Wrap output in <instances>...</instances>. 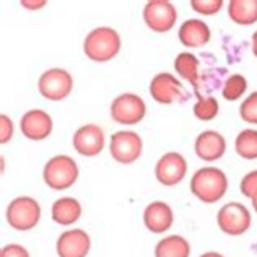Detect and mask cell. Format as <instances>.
I'll list each match as a JSON object with an SVG mask.
<instances>
[{
    "label": "cell",
    "mask_w": 257,
    "mask_h": 257,
    "mask_svg": "<svg viewBox=\"0 0 257 257\" xmlns=\"http://www.w3.org/2000/svg\"><path fill=\"white\" fill-rule=\"evenodd\" d=\"M150 94L160 104H171L176 99L184 98L181 82L168 72L157 73V75L152 78Z\"/></svg>",
    "instance_id": "obj_13"
},
{
    "label": "cell",
    "mask_w": 257,
    "mask_h": 257,
    "mask_svg": "<svg viewBox=\"0 0 257 257\" xmlns=\"http://www.w3.org/2000/svg\"><path fill=\"white\" fill-rule=\"evenodd\" d=\"M252 54L257 57V31L252 35Z\"/></svg>",
    "instance_id": "obj_32"
},
{
    "label": "cell",
    "mask_w": 257,
    "mask_h": 257,
    "mask_svg": "<svg viewBox=\"0 0 257 257\" xmlns=\"http://www.w3.org/2000/svg\"><path fill=\"white\" fill-rule=\"evenodd\" d=\"M38 88L43 98L49 101H62L73 90V78L64 69H49L39 77Z\"/></svg>",
    "instance_id": "obj_9"
},
{
    "label": "cell",
    "mask_w": 257,
    "mask_h": 257,
    "mask_svg": "<svg viewBox=\"0 0 257 257\" xmlns=\"http://www.w3.org/2000/svg\"><path fill=\"white\" fill-rule=\"evenodd\" d=\"M239 191L247 199H252L254 195L257 194V170L247 173L244 178L241 179Z\"/></svg>",
    "instance_id": "obj_27"
},
{
    "label": "cell",
    "mask_w": 257,
    "mask_h": 257,
    "mask_svg": "<svg viewBox=\"0 0 257 257\" xmlns=\"http://www.w3.org/2000/svg\"><path fill=\"white\" fill-rule=\"evenodd\" d=\"M43 179L52 191H67L78 179V165L69 155L52 157L44 166Z\"/></svg>",
    "instance_id": "obj_3"
},
{
    "label": "cell",
    "mask_w": 257,
    "mask_h": 257,
    "mask_svg": "<svg viewBox=\"0 0 257 257\" xmlns=\"http://www.w3.org/2000/svg\"><path fill=\"white\" fill-rule=\"evenodd\" d=\"M22 5L23 7H28L30 10H38L39 7H44L46 2H26V0H25V2H22Z\"/></svg>",
    "instance_id": "obj_30"
},
{
    "label": "cell",
    "mask_w": 257,
    "mask_h": 257,
    "mask_svg": "<svg viewBox=\"0 0 257 257\" xmlns=\"http://www.w3.org/2000/svg\"><path fill=\"white\" fill-rule=\"evenodd\" d=\"M174 223L173 208L163 200H155L148 204L144 210V225L150 233L163 234L171 229Z\"/></svg>",
    "instance_id": "obj_14"
},
{
    "label": "cell",
    "mask_w": 257,
    "mask_h": 257,
    "mask_svg": "<svg viewBox=\"0 0 257 257\" xmlns=\"http://www.w3.org/2000/svg\"><path fill=\"white\" fill-rule=\"evenodd\" d=\"M144 142L134 131H119L112 134L109 142V153L114 161L119 165H132L142 155Z\"/></svg>",
    "instance_id": "obj_7"
},
{
    "label": "cell",
    "mask_w": 257,
    "mask_h": 257,
    "mask_svg": "<svg viewBox=\"0 0 257 257\" xmlns=\"http://www.w3.org/2000/svg\"><path fill=\"white\" fill-rule=\"evenodd\" d=\"M236 153L244 160L257 158V131L255 128H244L238 134L234 140Z\"/></svg>",
    "instance_id": "obj_22"
},
{
    "label": "cell",
    "mask_w": 257,
    "mask_h": 257,
    "mask_svg": "<svg viewBox=\"0 0 257 257\" xmlns=\"http://www.w3.org/2000/svg\"><path fill=\"white\" fill-rule=\"evenodd\" d=\"M195 96H197V101L194 104V114L195 117L200 119V120H212L216 117L220 109V104L216 98L213 96H202L199 91H195Z\"/></svg>",
    "instance_id": "obj_23"
},
{
    "label": "cell",
    "mask_w": 257,
    "mask_h": 257,
    "mask_svg": "<svg viewBox=\"0 0 257 257\" xmlns=\"http://www.w3.org/2000/svg\"><path fill=\"white\" fill-rule=\"evenodd\" d=\"M195 153L200 160L212 163V161L220 160L226 152V140L216 131H205L197 135L195 139Z\"/></svg>",
    "instance_id": "obj_16"
},
{
    "label": "cell",
    "mask_w": 257,
    "mask_h": 257,
    "mask_svg": "<svg viewBox=\"0 0 257 257\" xmlns=\"http://www.w3.org/2000/svg\"><path fill=\"white\" fill-rule=\"evenodd\" d=\"M252 216L249 208L239 202L225 204L216 215V225L228 236H241L251 228Z\"/></svg>",
    "instance_id": "obj_5"
},
{
    "label": "cell",
    "mask_w": 257,
    "mask_h": 257,
    "mask_svg": "<svg viewBox=\"0 0 257 257\" xmlns=\"http://www.w3.org/2000/svg\"><path fill=\"white\" fill-rule=\"evenodd\" d=\"M239 116L247 124L257 125V91L251 93L239 106Z\"/></svg>",
    "instance_id": "obj_25"
},
{
    "label": "cell",
    "mask_w": 257,
    "mask_h": 257,
    "mask_svg": "<svg viewBox=\"0 0 257 257\" xmlns=\"http://www.w3.org/2000/svg\"><path fill=\"white\" fill-rule=\"evenodd\" d=\"M144 22L152 31L165 35L178 22V10L168 0H150L144 9Z\"/></svg>",
    "instance_id": "obj_8"
},
{
    "label": "cell",
    "mask_w": 257,
    "mask_h": 257,
    "mask_svg": "<svg viewBox=\"0 0 257 257\" xmlns=\"http://www.w3.org/2000/svg\"><path fill=\"white\" fill-rule=\"evenodd\" d=\"M191 7L197 13H200V15L210 17L221 10L223 0H192Z\"/></svg>",
    "instance_id": "obj_26"
},
{
    "label": "cell",
    "mask_w": 257,
    "mask_h": 257,
    "mask_svg": "<svg viewBox=\"0 0 257 257\" xmlns=\"http://www.w3.org/2000/svg\"><path fill=\"white\" fill-rule=\"evenodd\" d=\"M247 90V80L241 73H233L229 75L221 88V94L226 101H236L239 99Z\"/></svg>",
    "instance_id": "obj_24"
},
{
    "label": "cell",
    "mask_w": 257,
    "mask_h": 257,
    "mask_svg": "<svg viewBox=\"0 0 257 257\" xmlns=\"http://www.w3.org/2000/svg\"><path fill=\"white\" fill-rule=\"evenodd\" d=\"M187 173V161L178 152H170L165 153L157 161V166H155V176L160 184H163L166 187H173L176 184L186 178Z\"/></svg>",
    "instance_id": "obj_10"
},
{
    "label": "cell",
    "mask_w": 257,
    "mask_h": 257,
    "mask_svg": "<svg viewBox=\"0 0 257 257\" xmlns=\"http://www.w3.org/2000/svg\"><path fill=\"white\" fill-rule=\"evenodd\" d=\"M199 257H225V255L220 254V252H216V251H208V252H204V254L199 255Z\"/></svg>",
    "instance_id": "obj_31"
},
{
    "label": "cell",
    "mask_w": 257,
    "mask_h": 257,
    "mask_svg": "<svg viewBox=\"0 0 257 257\" xmlns=\"http://www.w3.org/2000/svg\"><path fill=\"white\" fill-rule=\"evenodd\" d=\"M91 249V238L85 229L73 228L60 233L56 242L59 257H86Z\"/></svg>",
    "instance_id": "obj_11"
},
{
    "label": "cell",
    "mask_w": 257,
    "mask_h": 257,
    "mask_svg": "<svg viewBox=\"0 0 257 257\" xmlns=\"http://www.w3.org/2000/svg\"><path fill=\"white\" fill-rule=\"evenodd\" d=\"M178 36L182 46L191 47V49H197V47H204L205 44H208L212 38V33L205 22L197 18H191L186 20L181 25Z\"/></svg>",
    "instance_id": "obj_17"
},
{
    "label": "cell",
    "mask_w": 257,
    "mask_h": 257,
    "mask_svg": "<svg viewBox=\"0 0 257 257\" xmlns=\"http://www.w3.org/2000/svg\"><path fill=\"white\" fill-rule=\"evenodd\" d=\"M52 220L60 226H70L82 216V204L73 197H60L52 204Z\"/></svg>",
    "instance_id": "obj_18"
},
{
    "label": "cell",
    "mask_w": 257,
    "mask_h": 257,
    "mask_svg": "<svg viewBox=\"0 0 257 257\" xmlns=\"http://www.w3.org/2000/svg\"><path fill=\"white\" fill-rule=\"evenodd\" d=\"M147 114L145 101L139 94L122 93L111 103V117L120 125L139 124Z\"/></svg>",
    "instance_id": "obj_6"
},
{
    "label": "cell",
    "mask_w": 257,
    "mask_h": 257,
    "mask_svg": "<svg viewBox=\"0 0 257 257\" xmlns=\"http://www.w3.org/2000/svg\"><path fill=\"white\" fill-rule=\"evenodd\" d=\"M120 51V36L109 26H99L90 31L83 41L85 56L93 62H107Z\"/></svg>",
    "instance_id": "obj_2"
},
{
    "label": "cell",
    "mask_w": 257,
    "mask_h": 257,
    "mask_svg": "<svg viewBox=\"0 0 257 257\" xmlns=\"http://www.w3.org/2000/svg\"><path fill=\"white\" fill-rule=\"evenodd\" d=\"M52 117L43 109H31L25 112L20 120L22 134L28 140H44L52 132Z\"/></svg>",
    "instance_id": "obj_15"
},
{
    "label": "cell",
    "mask_w": 257,
    "mask_h": 257,
    "mask_svg": "<svg viewBox=\"0 0 257 257\" xmlns=\"http://www.w3.org/2000/svg\"><path fill=\"white\" fill-rule=\"evenodd\" d=\"M41 215L43 210L38 200L28 195H22L9 204L5 210V220L9 226L17 231H30L39 223Z\"/></svg>",
    "instance_id": "obj_4"
},
{
    "label": "cell",
    "mask_w": 257,
    "mask_h": 257,
    "mask_svg": "<svg viewBox=\"0 0 257 257\" xmlns=\"http://www.w3.org/2000/svg\"><path fill=\"white\" fill-rule=\"evenodd\" d=\"M228 17L236 25H254L257 22V0H231L228 4Z\"/></svg>",
    "instance_id": "obj_20"
},
{
    "label": "cell",
    "mask_w": 257,
    "mask_h": 257,
    "mask_svg": "<svg viewBox=\"0 0 257 257\" xmlns=\"http://www.w3.org/2000/svg\"><path fill=\"white\" fill-rule=\"evenodd\" d=\"M12 137H13V122L9 116L2 114L0 116V142L7 144V142L12 140Z\"/></svg>",
    "instance_id": "obj_29"
},
{
    "label": "cell",
    "mask_w": 257,
    "mask_h": 257,
    "mask_svg": "<svg viewBox=\"0 0 257 257\" xmlns=\"http://www.w3.org/2000/svg\"><path fill=\"white\" fill-rule=\"evenodd\" d=\"M228 191V178L220 168L205 166L191 178V192L204 204H216Z\"/></svg>",
    "instance_id": "obj_1"
},
{
    "label": "cell",
    "mask_w": 257,
    "mask_h": 257,
    "mask_svg": "<svg viewBox=\"0 0 257 257\" xmlns=\"http://www.w3.org/2000/svg\"><path fill=\"white\" fill-rule=\"evenodd\" d=\"M191 242L181 234H170L155 246V257H191Z\"/></svg>",
    "instance_id": "obj_19"
},
{
    "label": "cell",
    "mask_w": 257,
    "mask_h": 257,
    "mask_svg": "<svg viewBox=\"0 0 257 257\" xmlns=\"http://www.w3.org/2000/svg\"><path fill=\"white\" fill-rule=\"evenodd\" d=\"M104 131L96 124L78 127L73 134V148L83 157H96L104 148Z\"/></svg>",
    "instance_id": "obj_12"
},
{
    "label": "cell",
    "mask_w": 257,
    "mask_h": 257,
    "mask_svg": "<svg viewBox=\"0 0 257 257\" xmlns=\"http://www.w3.org/2000/svg\"><path fill=\"white\" fill-rule=\"evenodd\" d=\"M174 70L199 91V59L191 52H181L174 59Z\"/></svg>",
    "instance_id": "obj_21"
},
{
    "label": "cell",
    "mask_w": 257,
    "mask_h": 257,
    "mask_svg": "<svg viewBox=\"0 0 257 257\" xmlns=\"http://www.w3.org/2000/svg\"><path fill=\"white\" fill-rule=\"evenodd\" d=\"M0 257H31L30 251L22 244H17V242H9L2 247L0 251Z\"/></svg>",
    "instance_id": "obj_28"
},
{
    "label": "cell",
    "mask_w": 257,
    "mask_h": 257,
    "mask_svg": "<svg viewBox=\"0 0 257 257\" xmlns=\"http://www.w3.org/2000/svg\"><path fill=\"white\" fill-rule=\"evenodd\" d=\"M251 202H252V208L255 210V213H257V194L254 195V197L251 199Z\"/></svg>",
    "instance_id": "obj_33"
}]
</instances>
